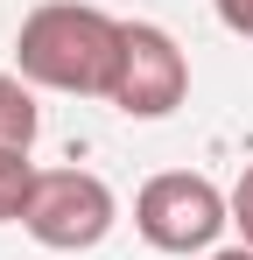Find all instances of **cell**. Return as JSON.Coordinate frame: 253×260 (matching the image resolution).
Wrapping results in <instances>:
<instances>
[{
	"mask_svg": "<svg viewBox=\"0 0 253 260\" xmlns=\"http://www.w3.org/2000/svg\"><path fill=\"white\" fill-rule=\"evenodd\" d=\"M120 28L106 7L84 0H42L14 36V63L21 78L42 91H78V99H106L113 71H120Z\"/></svg>",
	"mask_w": 253,
	"mask_h": 260,
	"instance_id": "cell-1",
	"label": "cell"
},
{
	"mask_svg": "<svg viewBox=\"0 0 253 260\" xmlns=\"http://www.w3.org/2000/svg\"><path fill=\"white\" fill-rule=\"evenodd\" d=\"M225 225H232V197L211 176H190V169L148 176L134 197V232L155 253H211Z\"/></svg>",
	"mask_w": 253,
	"mask_h": 260,
	"instance_id": "cell-2",
	"label": "cell"
},
{
	"mask_svg": "<svg viewBox=\"0 0 253 260\" xmlns=\"http://www.w3.org/2000/svg\"><path fill=\"white\" fill-rule=\"evenodd\" d=\"M113 218H120V204L91 169H42L36 197L21 211V232L36 246H49V253H91L113 232Z\"/></svg>",
	"mask_w": 253,
	"mask_h": 260,
	"instance_id": "cell-3",
	"label": "cell"
},
{
	"mask_svg": "<svg viewBox=\"0 0 253 260\" xmlns=\"http://www.w3.org/2000/svg\"><path fill=\"white\" fill-rule=\"evenodd\" d=\"M126 120H169L183 99H190V56L176 49L169 28L155 21H126L120 28V71H113V91Z\"/></svg>",
	"mask_w": 253,
	"mask_h": 260,
	"instance_id": "cell-4",
	"label": "cell"
},
{
	"mask_svg": "<svg viewBox=\"0 0 253 260\" xmlns=\"http://www.w3.org/2000/svg\"><path fill=\"white\" fill-rule=\"evenodd\" d=\"M42 134V113H36V85L21 78V71H0V148H36Z\"/></svg>",
	"mask_w": 253,
	"mask_h": 260,
	"instance_id": "cell-5",
	"label": "cell"
},
{
	"mask_svg": "<svg viewBox=\"0 0 253 260\" xmlns=\"http://www.w3.org/2000/svg\"><path fill=\"white\" fill-rule=\"evenodd\" d=\"M36 162L21 155V148H0V225H21L28 211V197H36Z\"/></svg>",
	"mask_w": 253,
	"mask_h": 260,
	"instance_id": "cell-6",
	"label": "cell"
},
{
	"mask_svg": "<svg viewBox=\"0 0 253 260\" xmlns=\"http://www.w3.org/2000/svg\"><path fill=\"white\" fill-rule=\"evenodd\" d=\"M232 225H239V246H253V162H246V176L232 183Z\"/></svg>",
	"mask_w": 253,
	"mask_h": 260,
	"instance_id": "cell-7",
	"label": "cell"
},
{
	"mask_svg": "<svg viewBox=\"0 0 253 260\" xmlns=\"http://www.w3.org/2000/svg\"><path fill=\"white\" fill-rule=\"evenodd\" d=\"M211 7H218V21H225L232 36H246V43H253V0H211Z\"/></svg>",
	"mask_w": 253,
	"mask_h": 260,
	"instance_id": "cell-8",
	"label": "cell"
},
{
	"mask_svg": "<svg viewBox=\"0 0 253 260\" xmlns=\"http://www.w3.org/2000/svg\"><path fill=\"white\" fill-rule=\"evenodd\" d=\"M204 260H253V246H218V253H204Z\"/></svg>",
	"mask_w": 253,
	"mask_h": 260,
	"instance_id": "cell-9",
	"label": "cell"
}]
</instances>
